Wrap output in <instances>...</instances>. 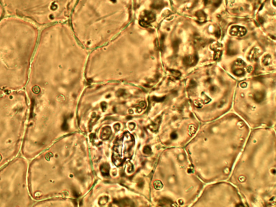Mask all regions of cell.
<instances>
[{
  "instance_id": "obj_4",
  "label": "cell",
  "mask_w": 276,
  "mask_h": 207,
  "mask_svg": "<svg viewBox=\"0 0 276 207\" xmlns=\"http://www.w3.org/2000/svg\"><path fill=\"white\" fill-rule=\"evenodd\" d=\"M5 16L21 18L36 26L54 22L59 14L60 0H0Z\"/></svg>"
},
{
  "instance_id": "obj_42",
  "label": "cell",
  "mask_w": 276,
  "mask_h": 207,
  "mask_svg": "<svg viewBox=\"0 0 276 207\" xmlns=\"http://www.w3.org/2000/svg\"><path fill=\"white\" fill-rule=\"evenodd\" d=\"M216 91V87L215 86H212L210 88V91L211 92H215Z\"/></svg>"
},
{
  "instance_id": "obj_16",
  "label": "cell",
  "mask_w": 276,
  "mask_h": 207,
  "mask_svg": "<svg viewBox=\"0 0 276 207\" xmlns=\"http://www.w3.org/2000/svg\"><path fill=\"white\" fill-rule=\"evenodd\" d=\"M196 16H197L200 22H204L206 20V15L203 11L200 10V11H198L196 14Z\"/></svg>"
},
{
  "instance_id": "obj_35",
  "label": "cell",
  "mask_w": 276,
  "mask_h": 207,
  "mask_svg": "<svg viewBox=\"0 0 276 207\" xmlns=\"http://www.w3.org/2000/svg\"><path fill=\"white\" fill-rule=\"evenodd\" d=\"M114 129L116 131H119L120 129V125L119 124H116L114 125Z\"/></svg>"
},
{
  "instance_id": "obj_34",
  "label": "cell",
  "mask_w": 276,
  "mask_h": 207,
  "mask_svg": "<svg viewBox=\"0 0 276 207\" xmlns=\"http://www.w3.org/2000/svg\"><path fill=\"white\" fill-rule=\"evenodd\" d=\"M144 185V182L142 180H140L138 183V186L140 188H142Z\"/></svg>"
},
{
  "instance_id": "obj_6",
  "label": "cell",
  "mask_w": 276,
  "mask_h": 207,
  "mask_svg": "<svg viewBox=\"0 0 276 207\" xmlns=\"http://www.w3.org/2000/svg\"><path fill=\"white\" fill-rule=\"evenodd\" d=\"M247 32L246 29L244 27L240 26H234L230 30V34L235 36H243Z\"/></svg>"
},
{
  "instance_id": "obj_15",
  "label": "cell",
  "mask_w": 276,
  "mask_h": 207,
  "mask_svg": "<svg viewBox=\"0 0 276 207\" xmlns=\"http://www.w3.org/2000/svg\"><path fill=\"white\" fill-rule=\"evenodd\" d=\"M259 50L257 48H253L251 51H250L249 55V60H254L256 61L258 57Z\"/></svg>"
},
{
  "instance_id": "obj_41",
  "label": "cell",
  "mask_w": 276,
  "mask_h": 207,
  "mask_svg": "<svg viewBox=\"0 0 276 207\" xmlns=\"http://www.w3.org/2000/svg\"><path fill=\"white\" fill-rule=\"evenodd\" d=\"M258 20L259 22H260L261 24H263V23H264V20L263 18H261V17H259Z\"/></svg>"
},
{
  "instance_id": "obj_12",
  "label": "cell",
  "mask_w": 276,
  "mask_h": 207,
  "mask_svg": "<svg viewBox=\"0 0 276 207\" xmlns=\"http://www.w3.org/2000/svg\"><path fill=\"white\" fill-rule=\"evenodd\" d=\"M161 121V117H158L149 126V128L151 131L153 132H156L158 130L159 125L160 124Z\"/></svg>"
},
{
  "instance_id": "obj_20",
  "label": "cell",
  "mask_w": 276,
  "mask_h": 207,
  "mask_svg": "<svg viewBox=\"0 0 276 207\" xmlns=\"http://www.w3.org/2000/svg\"><path fill=\"white\" fill-rule=\"evenodd\" d=\"M272 58L271 56L269 55H267L263 57V63L265 66H268L269 64L271 63V62Z\"/></svg>"
},
{
  "instance_id": "obj_36",
  "label": "cell",
  "mask_w": 276,
  "mask_h": 207,
  "mask_svg": "<svg viewBox=\"0 0 276 207\" xmlns=\"http://www.w3.org/2000/svg\"><path fill=\"white\" fill-rule=\"evenodd\" d=\"M124 92H125V91L123 90H119V91H118L117 92V95L118 96H122L123 94H124Z\"/></svg>"
},
{
  "instance_id": "obj_38",
  "label": "cell",
  "mask_w": 276,
  "mask_h": 207,
  "mask_svg": "<svg viewBox=\"0 0 276 207\" xmlns=\"http://www.w3.org/2000/svg\"><path fill=\"white\" fill-rule=\"evenodd\" d=\"M72 193H73L74 196V197H78L79 196V194L76 192V190H72Z\"/></svg>"
},
{
  "instance_id": "obj_8",
  "label": "cell",
  "mask_w": 276,
  "mask_h": 207,
  "mask_svg": "<svg viewBox=\"0 0 276 207\" xmlns=\"http://www.w3.org/2000/svg\"><path fill=\"white\" fill-rule=\"evenodd\" d=\"M114 203L118 204V205L121 206V207H127V206H134V205L133 204V203L131 201L128 199V198H123L120 200H114L113 201Z\"/></svg>"
},
{
  "instance_id": "obj_19",
  "label": "cell",
  "mask_w": 276,
  "mask_h": 207,
  "mask_svg": "<svg viewBox=\"0 0 276 207\" xmlns=\"http://www.w3.org/2000/svg\"><path fill=\"white\" fill-rule=\"evenodd\" d=\"M181 43V41L179 39H176L174 40L172 43V47L174 49L175 53H176L178 49V46Z\"/></svg>"
},
{
  "instance_id": "obj_17",
  "label": "cell",
  "mask_w": 276,
  "mask_h": 207,
  "mask_svg": "<svg viewBox=\"0 0 276 207\" xmlns=\"http://www.w3.org/2000/svg\"><path fill=\"white\" fill-rule=\"evenodd\" d=\"M163 6V3L162 0H154V2L153 3L152 7L154 9H159L162 8Z\"/></svg>"
},
{
  "instance_id": "obj_44",
  "label": "cell",
  "mask_w": 276,
  "mask_h": 207,
  "mask_svg": "<svg viewBox=\"0 0 276 207\" xmlns=\"http://www.w3.org/2000/svg\"><path fill=\"white\" fill-rule=\"evenodd\" d=\"M252 67H251V66H248V68H247V71H248V72H249V73H250V72H251V71H252Z\"/></svg>"
},
{
  "instance_id": "obj_28",
  "label": "cell",
  "mask_w": 276,
  "mask_h": 207,
  "mask_svg": "<svg viewBox=\"0 0 276 207\" xmlns=\"http://www.w3.org/2000/svg\"><path fill=\"white\" fill-rule=\"evenodd\" d=\"M170 71L171 72L172 74L173 75V76L176 77V78H178L179 77H180L181 75V72H180V71H178V70H170Z\"/></svg>"
},
{
  "instance_id": "obj_33",
  "label": "cell",
  "mask_w": 276,
  "mask_h": 207,
  "mask_svg": "<svg viewBox=\"0 0 276 207\" xmlns=\"http://www.w3.org/2000/svg\"><path fill=\"white\" fill-rule=\"evenodd\" d=\"M101 106H102V111H105L106 109V103L105 102H102V104H101Z\"/></svg>"
},
{
  "instance_id": "obj_26",
  "label": "cell",
  "mask_w": 276,
  "mask_h": 207,
  "mask_svg": "<svg viewBox=\"0 0 276 207\" xmlns=\"http://www.w3.org/2000/svg\"><path fill=\"white\" fill-rule=\"evenodd\" d=\"M222 51H218L214 54V60L215 61H219L221 59V57L222 56Z\"/></svg>"
},
{
  "instance_id": "obj_37",
  "label": "cell",
  "mask_w": 276,
  "mask_h": 207,
  "mask_svg": "<svg viewBox=\"0 0 276 207\" xmlns=\"http://www.w3.org/2000/svg\"><path fill=\"white\" fill-rule=\"evenodd\" d=\"M170 137H171L172 139H176V138L178 137V135H177V134H176V133L173 132V133H172V134H171Z\"/></svg>"
},
{
  "instance_id": "obj_29",
  "label": "cell",
  "mask_w": 276,
  "mask_h": 207,
  "mask_svg": "<svg viewBox=\"0 0 276 207\" xmlns=\"http://www.w3.org/2000/svg\"><path fill=\"white\" fill-rule=\"evenodd\" d=\"M107 201H108V197H106V196H104V197H102V198H100L99 202L100 205H103L105 204V203H106L107 202Z\"/></svg>"
},
{
  "instance_id": "obj_18",
  "label": "cell",
  "mask_w": 276,
  "mask_h": 207,
  "mask_svg": "<svg viewBox=\"0 0 276 207\" xmlns=\"http://www.w3.org/2000/svg\"><path fill=\"white\" fill-rule=\"evenodd\" d=\"M234 74L236 75V76L241 77L244 76L245 74V71L243 69L241 68H238V69H235L233 71Z\"/></svg>"
},
{
  "instance_id": "obj_31",
  "label": "cell",
  "mask_w": 276,
  "mask_h": 207,
  "mask_svg": "<svg viewBox=\"0 0 276 207\" xmlns=\"http://www.w3.org/2000/svg\"><path fill=\"white\" fill-rule=\"evenodd\" d=\"M3 16H5L4 10H3V8L2 6L1 3L0 2V20H1Z\"/></svg>"
},
{
  "instance_id": "obj_13",
  "label": "cell",
  "mask_w": 276,
  "mask_h": 207,
  "mask_svg": "<svg viewBox=\"0 0 276 207\" xmlns=\"http://www.w3.org/2000/svg\"><path fill=\"white\" fill-rule=\"evenodd\" d=\"M193 43L194 46L196 47L202 46L205 44L203 41V39H202V38L200 37L198 35H194V38Z\"/></svg>"
},
{
  "instance_id": "obj_24",
  "label": "cell",
  "mask_w": 276,
  "mask_h": 207,
  "mask_svg": "<svg viewBox=\"0 0 276 207\" xmlns=\"http://www.w3.org/2000/svg\"><path fill=\"white\" fill-rule=\"evenodd\" d=\"M61 129H62L64 131H67L68 129H69V126H68V124H67V119H66V117H64V121H63L62 125V126H61Z\"/></svg>"
},
{
  "instance_id": "obj_22",
  "label": "cell",
  "mask_w": 276,
  "mask_h": 207,
  "mask_svg": "<svg viewBox=\"0 0 276 207\" xmlns=\"http://www.w3.org/2000/svg\"><path fill=\"white\" fill-rule=\"evenodd\" d=\"M245 65V63L243 61L242 59H238L235 61L234 66V67H242L243 66Z\"/></svg>"
},
{
  "instance_id": "obj_3",
  "label": "cell",
  "mask_w": 276,
  "mask_h": 207,
  "mask_svg": "<svg viewBox=\"0 0 276 207\" xmlns=\"http://www.w3.org/2000/svg\"><path fill=\"white\" fill-rule=\"evenodd\" d=\"M29 160L21 155L0 168V207L34 206L28 183Z\"/></svg>"
},
{
  "instance_id": "obj_7",
  "label": "cell",
  "mask_w": 276,
  "mask_h": 207,
  "mask_svg": "<svg viewBox=\"0 0 276 207\" xmlns=\"http://www.w3.org/2000/svg\"><path fill=\"white\" fill-rule=\"evenodd\" d=\"M198 58L197 55H191V56H188L185 57L183 58V64L185 66H195L196 64L197 63Z\"/></svg>"
},
{
  "instance_id": "obj_47",
  "label": "cell",
  "mask_w": 276,
  "mask_h": 207,
  "mask_svg": "<svg viewBox=\"0 0 276 207\" xmlns=\"http://www.w3.org/2000/svg\"><path fill=\"white\" fill-rule=\"evenodd\" d=\"M204 2L205 5H206L207 4V3H208V0H204Z\"/></svg>"
},
{
  "instance_id": "obj_49",
  "label": "cell",
  "mask_w": 276,
  "mask_h": 207,
  "mask_svg": "<svg viewBox=\"0 0 276 207\" xmlns=\"http://www.w3.org/2000/svg\"><path fill=\"white\" fill-rule=\"evenodd\" d=\"M275 173H276L275 169H274V170H273V173H274V174H275Z\"/></svg>"
},
{
  "instance_id": "obj_43",
  "label": "cell",
  "mask_w": 276,
  "mask_h": 207,
  "mask_svg": "<svg viewBox=\"0 0 276 207\" xmlns=\"http://www.w3.org/2000/svg\"><path fill=\"white\" fill-rule=\"evenodd\" d=\"M246 86H247V84H246V83H245V82H243V83H241V86L242 88H246Z\"/></svg>"
},
{
  "instance_id": "obj_39",
  "label": "cell",
  "mask_w": 276,
  "mask_h": 207,
  "mask_svg": "<svg viewBox=\"0 0 276 207\" xmlns=\"http://www.w3.org/2000/svg\"><path fill=\"white\" fill-rule=\"evenodd\" d=\"M215 34L216 37L219 38L220 37V36H221V31H220V30H217L216 31Z\"/></svg>"
},
{
  "instance_id": "obj_45",
  "label": "cell",
  "mask_w": 276,
  "mask_h": 207,
  "mask_svg": "<svg viewBox=\"0 0 276 207\" xmlns=\"http://www.w3.org/2000/svg\"><path fill=\"white\" fill-rule=\"evenodd\" d=\"M246 180V178L244 177H239V180L241 182H244V181Z\"/></svg>"
},
{
  "instance_id": "obj_30",
  "label": "cell",
  "mask_w": 276,
  "mask_h": 207,
  "mask_svg": "<svg viewBox=\"0 0 276 207\" xmlns=\"http://www.w3.org/2000/svg\"><path fill=\"white\" fill-rule=\"evenodd\" d=\"M166 97H161V98H159V97H153V100L155 101V102H163L165 99Z\"/></svg>"
},
{
  "instance_id": "obj_23",
  "label": "cell",
  "mask_w": 276,
  "mask_h": 207,
  "mask_svg": "<svg viewBox=\"0 0 276 207\" xmlns=\"http://www.w3.org/2000/svg\"><path fill=\"white\" fill-rule=\"evenodd\" d=\"M160 203L162 204L160 205L164 206V205H166L167 204L173 203V201L170 199H169V198H162V200L160 201Z\"/></svg>"
},
{
  "instance_id": "obj_27",
  "label": "cell",
  "mask_w": 276,
  "mask_h": 207,
  "mask_svg": "<svg viewBox=\"0 0 276 207\" xmlns=\"http://www.w3.org/2000/svg\"><path fill=\"white\" fill-rule=\"evenodd\" d=\"M143 152L146 154H150L152 153V149L149 146H146L143 149Z\"/></svg>"
},
{
  "instance_id": "obj_5",
  "label": "cell",
  "mask_w": 276,
  "mask_h": 207,
  "mask_svg": "<svg viewBox=\"0 0 276 207\" xmlns=\"http://www.w3.org/2000/svg\"><path fill=\"white\" fill-rule=\"evenodd\" d=\"M134 137L128 132H125L122 137H118L116 140L113 147L112 157L113 162L115 165H122L130 155V152L134 145Z\"/></svg>"
},
{
  "instance_id": "obj_48",
  "label": "cell",
  "mask_w": 276,
  "mask_h": 207,
  "mask_svg": "<svg viewBox=\"0 0 276 207\" xmlns=\"http://www.w3.org/2000/svg\"><path fill=\"white\" fill-rule=\"evenodd\" d=\"M131 118H132V117H130V116H129V117H127V119H131Z\"/></svg>"
},
{
  "instance_id": "obj_10",
  "label": "cell",
  "mask_w": 276,
  "mask_h": 207,
  "mask_svg": "<svg viewBox=\"0 0 276 207\" xmlns=\"http://www.w3.org/2000/svg\"><path fill=\"white\" fill-rule=\"evenodd\" d=\"M100 170L103 177L110 176V166L109 165V164H107V163L102 164L100 166Z\"/></svg>"
},
{
  "instance_id": "obj_9",
  "label": "cell",
  "mask_w": 276,
  "mask_h": 207,
  "mask_svg": "<svg viewBox=\"0 0 276 207\" xmlns=\"http://www.w3.org/2000/svg\"><path fill=\"white\" fill-rule=\"evenodd\" d=\"M112 133V131L110 127L106 126L104 127L102 129V132H101V135H100V137L101 139L104 140H105L109 139V137H110Z\"/></svg>"
},
{
  "instance_id": "obj_1",
  "label": "cell",
  "mask_w": 276,
  "mask_h": 207,
  "mask_svg": "<svg viewBox=\"0 0 276 207\" xmlns=\"http://www.w3.org/2000/svg\"><path fill=\"white\" fill-rule=\"evenodd\" d=\"M39 36L38 27L29 21L0 20V96L25 89Z\"/></svg>"
},
{
  "instance_id": "obj_46",
  "label": "cell",
  "mask_w": 276,
  "mask_h": 207,
  "mask_svg": "<svg viewBox=\"0 0 276 207\" xmlns=\"http://www.w3.org/2000/svg\"><path fill=\"white\" fill-rule=\"evenodd\" d=\"M263 78H262V77H257L255 79L256 80H257L258 81H262L261 79H262Z\"/></svg>"
},
{
  "instance_id": "obj_21",
  "label": "cell",
  "mask_w": 276,
  "mask_h": 207,
  "mask_svg": "<svg viewBox=\"0 0 276 207\" xmlns=\"http://www.w3.org/2000/svg\"><path fill=\"white\" fill-rule=\"evenodd\" d=\"M154 187L155 189L157 190H160L163 187V184L161 182V181L160 180H157L155 181L153 183Z\"/></svg>"
},
{
  "instance_id": "obj_25",
  "label": "cell",
  "mask_w": 276,
  "mask_h": 207,
  "mask_svg": "<svg viewBox=\"0 0 276 207\" xmlns=\"http://www.w3.org/2000/svg\"><path fill=\"white\" fill-rule=\"evenodd\" d=\"M237 51L235 50V49H233L232 48L229 46L228 49L227 51V54L229 56H234V55L237 54Z\"/></svg>"
},
{
  "instance_id": "obj_14",
  "label": "cell",
  "mask_w": 276,
  "mask_h": 207,
  "mask_svg": "<svg viewBox=\"0 0 276 207\" xmlns=\"http://www.w3.org/2000/svg\"><path fill=\"white\" fill-rule=\"evenodd\" d=\"M265 93L264 92H257L254 94V100L257 102H259V103L262 102L265 98Z\"/></svg>"
},
{
  "instance_id": "obj_32",
  "label": "cell",
  "mask_w": 276,
  "mask_h": 207,
  "mask_svg": "<svg viewBox=\"0 0 276 207\" xmlns=\"http://www.w3.org/2000/svg\"><path fill=\"white\" fill-rule=\"evenodd\" d=\"M196 85H197V84L193 80H191L190 83H189V87H190V88H194V87H195L196 86Z\"/></svg>"
},
{
  "instance_id": "obj_2",
  "label": "cell",
  "mask_w": 276,
  "mask_h": 207,
  "mask_svg": "<svg viewBox=\"0 0 276 207\" xmlns=\"http://www.w3.org/2000/svg\"><path fill=\"white\" fill-rule=\"evenodd\" d=\"M29 116L24 90L0 96V168L21 154Z\"/></svg>"
},
{
  "instance_id": "obj_40",
  "label": "cell",
  "mask_w": 276,
  "mask_h": 207,
  "mask_svg": "<svg viewBox=\"0 0 276 207\" xmlns=\"http://www.w3.org/2000/svg\"><path fill=\"white\" fill-rule=\"evenodd\" d=\"M139 106L142 109L145 108L146 107V103L144 102H140Z\"/></svg>"
},
{
  "instance_id": "obj_11",
  "label": "cell",
  "mask_w": 276,
  "mask_h": 207,
  "mask_svg": "<svg viewBox=\"0 0 276 207\" xmlns=\"http://www.w3.org/2000/svg\"><path fill=\"white\" fill-rule=\"evenodd\" d=\"M155 20V15L152 12L147 11L145 14V18L142 20V21H144L150 24V22L154 21Z\"/></svg>"
}]
</instances>
